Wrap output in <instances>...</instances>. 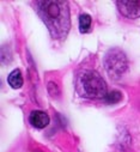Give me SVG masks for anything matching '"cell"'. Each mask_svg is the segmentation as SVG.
I'll return each mask as SVG.
<instances>
[{
  "instance_id": "obj_4",
  "label": "cell",
  "mask_w": 140,
  "mask_h": 152,
  "mask_svg": "<svg viewBox=\"0 0 140 152\" xmlns=\"http://www.w3.org/2000/svg\"><path fill=\"white\" fill-rule=\"evenodd\" d=\"M120 13L127 18L134 19L140 17V0H131V1H116Z\"/></svg>"
},
{
  "instance_id": "obj_3",
  "label": "cell",
  "mask_w": 140,
  "mask_h": 152,
  "mask_svg": "<svg viewBox=\"0 0 140 152\" xmlns=\"http://www.w3.org/2000/svg\"><path fill=\"white\" fill-rule=\"evenodd\" d=\"M104 65L107 72L114 78H119L127 68V59L125 53L119 48L110 49L104 56Z\"/></svg>"
},
{
  "instance_id": "obj_1",
  "label": "cell",
  "mask_w": 140,
  "mask_h": 152,
  "mask_svg": "<svg viewBox=\"0 0 140 152\" xmlns=\"http://www.w3.org/2000/svg\"><path fill=\"white\" fill-rule=\"evenodd\" d=\"M36 11L48 28L53 39H63L71 28L69 7L62 0H43L35 3Z\"/></svg>"
},
{
  "instance_id": "obj_2",
  "label": "cell",
  "mask_w": 140,
  "mask_h": 152,
  "mask_svg": "<svg viewBox=\"0 0 140 152\" xmlns=\"http://www.w3.org/2000/svg\"><path fill=\"white\" fill-rule=\"evenodd\" d=\"M77 91L86 98H106L107 84L98 72L85 69L77 77Z\"/></svg>"
},
{
  "instance_id": "obj_6",
  "label": "cell",
  "mask_w": 140,
  "mask_h": 152,
  "mask_svg": "<svg viewBox=\"0 0 140 152\" xmlns=\"http://www.w3.org/2000/svg\"><path fill=\"white\" fill-rule=\"evenodd\" d=\"M9 84L11 85V88L13 89H20L23 86V77L19 69H13L10 74H9Z\"/></svg>"
},
{
  "instance_id": "obj_7",
  "label": "cell",
  "mask_w": 140,
  "mask_h": 152,
  "mask_svg": "<svg viewBox=\"0 0 140 152\" xmlns=\"http://www.w3.org/2000/svg\"><path fill=\"white\" fill-rule=\"evenodd\" d=\"M91 22H92V19H91L90 15H88V13H82L79 16V30L82 34L88 32L90 30Z\"/></svg>"
},
{
  "instance_id": "obj_8",
  "label": "cell",
  "mask_w": 140,
  "mask_h": 152,
  "mask_svg": "<svg viewBox=\"0 0 140 152\" xmlns=\"http://www.w3.org/2000/svg\"><path fill=\"white\" fill-rule=\"evenodd\" d=\"M104 99H106V102L109 103V104H115V103H119L122 99V94L117 90H114V91L109 92Z\"/></svg>"
},
{
  "instance_id": "obj_5",
  "label": "cell",
  "mask_w": 140,
  "mask_h": 152,
  "mask_svg": "<svg viewBox=\"0 0 140 152\" xmlns=\"http://www.w3.org/2000/svg\"><path fill=\"white\" fill-rule=\"evenodd\" d=\"M49 121H50V119L48 116V114H46L44 111H41V110H34L29 116V122L31 124V126L35 128H39V129L46 128L49 125Z\"/></svg>"
}]
</instances>
